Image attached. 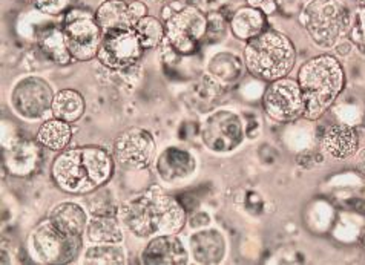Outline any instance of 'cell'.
<instances>
[{"instance_id":"obj_12","label":"cell","mask_w":365,"mask_h":265,"mask_svg":"<svg viewBox=\"0 0 365 265\" xmlns=\"http://www.w3.org/2000/svg\"><path fill=\"white\" fill-rule=\"evenodd\" d=\"M53 89L40 77H26L16 85L11 101L19 115L29 120H37L46 114L53 106Z\"/></svg>"},{"instance_id":"obj_22","label":"cell","mask_w":365,"mask_h":265,"mask_svg":"<svg viewBox=\"0 0 365 265\" xmlns=\"http://www.w3.org/2000/svg\"><path fill=\"white\" fill-rule=\"evenodd\" d=\"M38 48L43 53V56L56 65L65 66L74 60L68 48L63 28L53 26L43 29V31L38 34Z\"/></svg>"},{"instance_id":"obj_29","label":"cell","mask_w":365,"mask_h":265,"mask_svg":"<svg viewBox=\"0 0 365 265\" xmlns=\"http://www.w3.org/2000/svg\"><path fill=\"white\" fill-rule=\"evenodd\" d=\"M349 37L354 46L365 53V5L353 16Z\"/></svg>"},{"instance_id":"obj_24","label":"cell","mask_w":365,"mask_h":265,"mask_svg":"<svg viewBox=\"0 0 365 265\" xmlns=\"http://www.w3.org/2000/svg\"><path fill=\"white\" fill-rule=\"evenodd\" d=\"M51 109H53L54 118L63 120L66 123H74L85 114L83 95L74 89L60 90L54 95Z\"/></svg>"},{"instance_id":"obj_4","label":"cell","mask_w":365,"mask_h":265,"mask_svg":"<svg viewBox=\"0 0 365 265\" xmlns=\"http://www.w3.org/2000/svg\"><path fill=\"white\" fill-rule=\"evenodd\" d=\"M245 62L252 76L272 83L289 76L297 62V51L287 36L266 29L247 42Z\"/></svg>"},{"instance_id":"obj_31","label":"cell","mask_w":365,"mask_h":265,"mask_svg":"<svg viewBox=\"0 0 365 265\" xmlns=\"http://www.w3.org/2000/svg\"><path fill=\"white\" fill-rule=\"evenodd\" d=\"M129 9H130V16H133V20H134V25L140 19L148 16V6L145 5V2H141V0H133V2H129Z\"/></svg>"},{"instance_id":"obj_19","label":"cell","mask_w":365,"mask_h":265,"mask_svg":"<svg viewBox=\"0 0 365 265\" xmlns=\"http://www.w3.org/2000/svg\"><path fill=\"white\" fill-rule=\"evenodd\" d=\"M232 34L240 40H252L267 29V20L264 13L258 8L245 6L233 13L230 19Z\"/></svg>"},{"instance_id":"obj_30","label":"cell","mask_w":365,"mask_h":265,"mask_svg":"<svg viewBox=\"0 0 365 265\" xmlns=\"http://www.w3.org/2000/svg\"><path fill=\"white\" fill-rule=\"evenodd\" d=\"M34 4L40 13L48 16H57L62 14L68 8L69 0H34Z\"/></svg>"},{"instance_id":"obj_33","label":"cell","mask_w":365,"mask_h":265,"mask_svg":"<svg viewBox=\"0 0 365 265\" xmlns=\"http://www.w3.org/2000/svg\"><path fill=\"white\" fill-rule=\"evenodd\" d=\"M356 169L362 173V175H365V149L359 152V155L356 158Z\"/></svg>"},{"instance_id":"obj_11","label":"cell","mask_w":365,"mask_h":265,"mask_svg":"<svg viewBox=\"0 0 365 265\" xmlns=\"http://www.w3.org/2000/svg\"><path fill=\"white\" fill-rule=\"evenodd\" d=\"M201 138L210 150L230 152L241 145L245 130L237 114L230 110H217L202 125Z\"/></svg>"},{"instance_id":"obj_17","label":"cell","mask_w":365,"mask_h":265,"mask_svg":"<svg viewBox=\"0 0 365 265\" xmlns=\"http://www.w3.org/2000/svg\"><path fill=\"white\" fill-rule=\"evenodd\" d=\"M40 150L33 141H17L9 149L4 150V162L9 173L16 177H26L37 169Z\"/></svg>"},{"instance_id":"obj_10","label":"cell","mask_w":365,"mask_h":265,"mask_svg":"<svg viewBox=\"0 0 365 265\" xmlns=\"http://www.w3.org/2000/svg\"><path fill=\"white\" fill-rule=\"evenodd\" d=\"M262 105L267 115L279 123L297 120L306 110L299 83L287 77L272 81L262 97Z\"/></svg>"},{"instance_id":"obj_2","label":"cell","mask_w":365,"mask_h":265,"mask_svg":"<svg viewBox=\"0 0 365 265\" xmlns=\"http://www.w3.org/2000/svg\"><path fill=\"white\" fill-rule=\"evenodd\" d=\"M51 173L63 192L83 195L100 189L113 178L114 160L103 147H73L63 150L54 160Z\"/></svg>"},{"instance_id":"obj_27","label":"cell","mask_w":365,"mask_h":265,"mask_svg":"<svg viewBox=\"0 0 365 265\" xmlns=\"http://www.w3.org/2000/svg\"><path fill=\"white\" fill-rule=\"evenodd\" d=\"M134 29L145 49L157 48L166 37L165 25L161 24L157 17H152V16L140 19L134 25Z\"/></svg>"},{"instance_id":"obj_8","label":"cell","mask_w":365,"mask_h":265,"mask_svg":"<svg viewBox=\"0 0 365 265\" xmlns=\"http://www.w3.org/2000/svg\"><path fill=\"white\" fill-rule=\"evenodd\" d=\"M63 33L71 56L77 62H88V60L97 57L103 31L97 24L96 14L71 11L66 16Z\"/></svg>"},{"instance_id":"obj_36","label":"cell","mask_w":365,"mask_h":265,"mask_svg":"<svg viewBox=\"0 0 365 265\" xmlns=\"http://www.w3.org/2000/svg\"><path fill=\"white\" fill-rule=\"evenodd\" d=\"M364 2H365V0H364Z\"/></svg>"},{"instance_id":"obj_14","label":"cell","mask_w":365,"mask_h":265,"mask_svg":"<svg viewBox=\"0 0 365 265\" xmlns=\"http://www.w3.org/2000/svg\"><path fill=\"white\" fill-rule=\"evenodd\" d=\"M189 253L175 234H160L141 253V261L148 265H185Z\"/></svg>"},{"instance_id":"obj_21","label":"cell","mask_w":365,"mask_h":265,"mask_svg":"<svg viewBox=\"0 0 365 265\" xmlns=\"http://www.w3.org/2000/svg\"><path fill=\"white\" fill-rule=\"evenodd\" d=\"M96 20L103 33L121 28H134L129 2L126 0H105L96 11Z\"/></svg>"},{"instance_id":"obj_25","label":"cell","mask_w":365,"mask_h":265,"mask_svg":"<svg viewBox=\"0 0 365 265\" xmlns=\"http://www.w3.org/2000/svg\"><path fill=\"white\" fill-rule=\"evenodd\" d=\"M73 138V129L63 120H48L38 129L37 141L49 150H63Z\"/></svg>"},{"instance_id":"obj_5","label":"cell","mask_w":365,"mask_h":265,"mask_svg":"<svg viewBox=\"0 0 365 265\" xmlns=\"http://www.w3.org/2000/svg\"><path fill=\"white\" fill-rule=\"evenodd\" d=\"M301 24L307 29L313 43L331 48L349 34L351 14L341 0H312L304 8Z\"/></svg>"},{"instance_id":"obj_35","label":"cell","mask_w":365,"mask_h":265,"mask_svg":"<svg viewBox=\"0 0 365 265\" xmlns=\"http://www.w3.org/2000/svg\"><path fill=\"white\" fill-rule=\"evenodd\" d=\"M166 2H169V0H166Z\"/></svg>"},{"instance_id":"obj_16","label":"cell","mask_w":365,"mask_h":265,"mask_svg":"<svg viewBox=\"0 0 365 265\" xmlns=\"http://www.w3.org/2000/svg\"><path fill=\"white\" fill-rule=\"evenodd\" d=\"M321 142L329 155L344 160L356 154L359 137L358 132L347 125H331L324 130Z\"/></svg>"},{"instance_id":"obj_32","label":"cell","mask_w":365,"mask_h":265,"mask_svg":"<svg viewBox=\"0 0 365 265\" xmlns=\"http://www.w3.org/2000/svg\"><path fill=\"white\" fill-rule=\"evenodd\" d=\"M269 4H272V0H249V5H250V6L261 9V11L264 13V14H270L269 8H267Z\"/></svg>"},{"instance_id":"obj_28","label":"cell","mask_w":365,"mask_h":265,"mask_svg":"<svg viewBox=\"0 0 365 265\" xmlns=\"http://www.w3.org/2000/svg\"><path fill=\"white\" fill-rule=\"evenodd\" d=\"M126 253L118 244H96L85 253V264H125Z\"/></svg>"},{"instance_id":"obj_23","label":"cell","mask_w":365,"mask_h":265,"mask_svg":"<svg viewBox=\"0 0 365 265\" xmlns=\"http://www.w3.org/2000/svg\"><path fill=\"white\" fill-rule=\"evenodd\" d=\"M88 239L93 244H121L123 230L115 215H94L86 227Z\"/></svg>"},{"instance_id":"obj_20","label":"cell","mask_w":365,"mask_h":265,"mask_svg":"<svg viewBox=\"0 0 365 265\" xmlns=\"http://www.w3.org/2000/svg\"><path fill=\"white\" fill-rule=\"evenodd\" d=\"M51 222L71 237H82L88 227L85 210L74 202H62L53 209L49 215Z\"/></svg>"},{"instance_id":"obj_13","label":"cell","mask_w":365,"mask_h":265,"mask_svg":"<svg viewBox=\"0 0 365 265\" xmlns=\"http://www.w3.org/2000/svg\"><path fill=\"white\" fill-rule=\"evenodd\" d=\"M155 150V141L148 130L130 128L121 132L114 142V157L126 169H143Z\"/></svg>"},{"instance_id":"obj_15","label":"cell","mask_w":365,"mask_h":265,"mask_svg":"<svg viewBox=\"0 0 365 265\" xmlns=\"http://www.w3.org/2000/svg\"><path fill=\"white\" fill-rule=\"evenodd\" d=\"M197 162L192 154L180 147H169L157 160V172L166 182H178L195 172Z\"/></svg>"},{"instance_id":"obj_34","label":"cell","mask_w":365,"mask_h":265,"mask_svg":"<svg viewBox=\"0 0 365 265\" xmlns=\"http://www.w3.org/2000/svg\"><path fill=\"white\" fill-rule=\"evenodd\" d=\"M364 244H365V238H364Z\"/></svg>"},{"instance_id":"obj_26","label":"cell","mask_w":365,"mask_h":265,"mask_svg":"<svg viewBox=\"0 0 365 265\" xmlns=\"http://www.w3.org/2000/svg\"><path fill=\"white\" fill-rule=\"evenodd\" d=\"M209 73L215 77L217 81L232 83V81H235L242 73L241 60L232 54H218L212 58V62L209 65Z\"/></svg>"},{"instance_id":"obj_18","label":"cell","mask_w":365,"mask_h":265,"mask_svg":"<svg viewBox=\"0 0 365 265\" xmlns=\"http://www.w3.org/2000/svg\"><path fill=\"white\" fill-rule=\"evenodd\" d=\"M190 253L198 264H218L226 254V241L217 230H201L190 238Z\"/></svg>"},{"instance_id":"obj_9","label":"cell","mask_w":365,"mask_h":265,"mask_svg":"<svg viewBox=\"0 0 365 265\" xmlns=\"http://www.w3.org/2000/svg\"><path fill=\"white\" fill-rule=\"evenodd\" d=\"M143 45L134 28L113 29L103 33L97 53L98 62L109 69H125L143 56Z\"/></svg>"},{"instance_id":"obj_6","label":"cell","mask_w":365,"mask_h":265,"mask_svg":"<svg viewBox=\"0 0 365 265\" xmlns=\"http://www.w3.org/2000/svg\"><path fill=\"white\" fill-rule=\"evenodd\" d=\"M82 237L58 230L51 219L40 222L29 234V251L42 264H68L78 256Z\"/></svg>"},{"instance_id":"obj_3","label":"cell","mask_w":365,"mask_h":265,"mask_svg":"<svg viewBox=\"0 0 365 265\" xmlns=\"http://www.w3.org/2000/svg\"><path fill=\"white\" fill-rule=\"evenodd\" d=\"M298 83L306 101L304 117L307 120H318L342 93L346 76L336 57L322 54L310 58L301 66Z\"/></svg>"},{"instance_id":"obj_7","label":"cell","mask_w":365,"mask_h":265,"mask_svg":"<svg viewBox=\"0 0 365 265\" xmlns=\"http://www.w3.org/2000/svg\"><path fill=\"white\" fill-rule=\"evenodd\" d=\"M169 46L181 56H190L207 34V17L195 6H181L165 24Z\"/></svg>"},{"instance_id":"obj_1","label":"cell","mask_w":365,"mask_h":265,"mask_svg":"<svg viewBox=\"0 0 365 265\" xmlns=\"http://www.w3.org/2000/svg\"><path fill=\"white\" fill-rule=\"evenodd\" d=\"M120 221L138 238H149L157 233L175 234L186 222V210L177 198L154 186L143 195L125 202L118 209Z\"/></svg>"}]
</instances>
